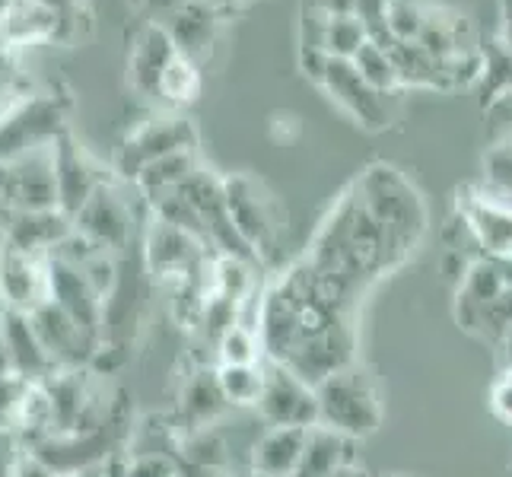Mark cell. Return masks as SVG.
Masks as SVG:
<instances>
[{"instance_id": "obj_37", "label": "cell", "mask_w": 512, "mask_h": 477, "mask_svg": "<svg viewBox=\"0 0 512 477\" xmlns=\"http://www.w3.org/2000/svg\"><path fill=\"white\" fill-rule=\"evenodd\" d=\"M500 353H503V369H506V373H512V328L503 334V341H500Z\"/></svg>"}, {"instance_id": "obj_16", "label": "cell", "mask_w": 512, "mask_h": 477, "mask_svg": "<svg viewBox=\"0 0 512 477\" xmlns=\"http://www.w3.org/2000/svg\"><path fill=\"white\" fill-rule=\"evenodd\" d=\"M58 26L61 10L45 4V0H10V7L0 16V51L55 39Z\"/></svg>"}, {"instance_id": "obj_20", "label": "cell", "mask_w": 512, "mask_h": 477, "mask_svg": "<svg viewBox=\"0 0 512 477\" xmlns=\"http://www.w3.org/2000/svg\"><path fill=\"white\" fill-rule=\"evenodd\" d=\"M229 408L223 392H220V382H217V369H201V373H194L182 395H179V420H185V433H194V430H207L210 423H214L223 411Z\"/></svg>"}, {"instance_id": "obj_18", "label": "cell", "mask_w": 512, "mask_h": 477, "mask_svg": "<svg viewBox=\"0 0 512 477\" xmlns=\"http://www.w3.org/2000/svg\"><path fill=\"white\" fill-rule=\"evenodd\" d=\"M306 433L299 427H268L252 449V471L268 477H293L306 449Z\"/></svg>"}, {"instance_id": "obj_4", "label": "cell", "mask_w": 512, "mask_h": 477, "mask_svg": "<svg viewBox=\"0 0 512 477\" xmlns=\"http://www.w3.org/2000/svg\"><path fill=\"white\" fill-rule=\"evenodd\" d=\"M198 147V131L185 115H160L137 125L125 140H121L115 156V172L121 179L134 182L156 159H166L172 153Z\"/></svg>"}, {"instance_id": "obj_30", "label": "cell", "mask_w": 512, "mask_h": 477, "mask_svg": "<svg viewBox=\"0 0 512 477\" xmlns=\"http://www.w3.org/2000/svg\"><path fill=\"white\" fill-rule=\"evenodd\" d=\"M121 477H182V462L160 452H140L121 465Z\"/></svg>"}, {"instance_id": "obj_38", "label": "cell", "mask_w": 512, "mask_h": 477, "mask_svg": "<svg viewBox=\"0 0 512 477\" xmlns=\"http://www.w3.org/2000/svg\"><path fill=\"white\" fill-rule=\"evenodd\" d=\"M493 147H503V150H506V153L512 156V131H509V134H506V137L500 140V144H493Z\"/></svg>"}, {"instance_id": "obj_40", "label": "cell", "mask_w": 512, "mask_h": 477, "mask_svg": "<svg viewBox=\"0 0 512 477\" xmlns=\"http://www.w3.org/2000/svg\"><path fill=\"white\" fill-rule=\"evenodd\" d=\"M10 7V0H0V16H4V10Z\"/></svg>"}, {"instance_id": "obj_27", "label": "cell", "mask_w": 512, "mask_h": 477, "mask_svg": "<svg viewBox=\"0 0 512 477\" xmlns=\"http://www.w3.org/2000/svg\"><path fill=\"white\" fill-rule=\"evenodd\" d=\"M201 93V67L185 55H175L160 83V99L169 105H188Z\"/></svg>"}, {"instance_id": "obj_10", "label": "cell", "mask_w": 512, "mask_h": 477, "mask_svg": "<svg viewBox=\"0 0 512 477\" xmlns=\"http://www.w3.org/2000/svg\"><path fill=\"white\" fill-rule=\"evenodd\" d=\"M322 90L341 105V109L357 121L366 131H379L388 125V109H385V96L379 90H373L353 61H341V58H328L325 77H322Z\"/></svg>"}, {"instance_id": "obj_35", "label": "cell", "mask_w": 512, "mask_h": 477, "mask_svg": "<svg viewBox=\"0 0 512 477\" xmlns=\"http://www.w3.org/2000/svg\"><path fill=\"white\" fill-rule=\"evenodd\" d=\"M182 477H229L226 468H204V465H185L182 462Z\"/></svg>"}, {"instance_id": "obj_6", "label": "cell", "mask_w": 512, "mask_h": 477, "mask_svg": "<svg viewBox=\"0 0 512 477\" xmlns=\"http://www.w3.org/2000/svg\"><path fill=\"white\" fill-rule=\"evenodd\" d=\"M64 128V99L55 93H32L0 125V159H13L32 147L51 144Z\"/></svg>"}, {"instance_id": "obj_13", "label": "cell", "mask_w": 512, "mask_h": 477, "mask_svg": "<svg viewBox=\"0 0 512 477\" xmlns=\"http://www.w3.org/2000/svg\"><path fill=\"white\" fill-rule=\"evenodd\" d=\"M175 55H179V48H175L166 26L150 23L140 29L128 55V80L134 86V93L144 99H160L163 74Z\"/></svg>"}, {"instance_id": "obj_23", "label": "cell", "mask_w": 512, "mask_h": 477, "mask_svg": "<svg viewBox=\"0 0 512 477\" xmlns=\"http://www.w3.org/2000/svg\"><path fill=\"white\" fill-rule=\"evenodd\" d=\"M369 42V29L357 13H331L325 23L322 48L331 58L353 61L360 55V48Z\"/></svg>"}, {"instance_id": "obj_11", "label": "cell", "mask_w": 512, "mask_h": 477, "mask_svg": "<svg viewBox=\"0 0 512 477\" xmlns=\"http://www.w3.org/2000/svg\"><path fill=\"white\" fill-rule=\"evenodd\" d=\"M0 299L10 312H35L51 299L48 258L16 252L4 242L0 249Z\"/></svg>"}, {"instance_id": "obj_14", "label": "cell", "mask_w": 512, "mask_h": 477, "mask_svg": "<svg viewBox=\"0 0 512 477\" xmlns=\"http://www.w3.org/2000/svg\"><path fill=\"white\" fill-rule=\"evenodd\" d=\"M0 338H4V350L10 369L16 376H23L26 382H45L48 376H55L58 369L45 353L39 334L32 328V318L26 312H4L0 315Z\"/></svg>"}, {"instance_id": "obj_7", "label": "cell", "mask_w": 512, "mask_h": 477, "mask_svg": "<svg viewBox=\"0 0 512 477\" xmlns=\"http://www.w3.org/2000/svg\"><path fill=\"white\" fill-rule=\"evenodd\" d=\"M74 229L112 255L128 249V242L134 236V214H131V204L125 201V194L118 191L115 179L93 191V198L86 201L80 207V214L74 217Z\"/></svg>"}, {"instance_id": "obj_3", "label": "cell", "mask_w": 512, "mask_h": 477, "mask_svg": "<svg viewBox=\"0 0 512 477\" xmlns=\"http://www.w3.org/2000/svg\"><path fill=\"white\" fill-rule=\"evenodd\" d=\"M223 188H226V204L236 233L261 264L264 258H271L277 252L280 239H284L287 229L284 207H280L277 194L261 179H255V175L245 172L229 175V179H223Z\"/></svg>"}, {"instance_id": "obj_31", "label": "cell", "mask_w": 512, "mask_h": 477, "mask_svg": "<svg viewBox=\"0 0 512 477\" xmlns=\"http://www.w3.org/2000/svg\"><path fill=\"white\" fill-rule=\"evenodd\" d=\"M32 96V86H26L20 77L0 64V125L20 109V105Z\"/></svg>"}, {"instance_id": "obj_8", "label": "cell", "mask_w": 512, "mask_h": 477, "mask_svg": "<svg viewBox=\"0 0 512 477\" xmlns=\"http://www.w3.org/2000/svg\"><path fill=\"white\" fill-rule=\"evenodd\" d=\"M29 318L55 369H80L83 363H90L96 357V350L102 347L99 344L102 338H96V334H90L80 322H74V318L58 303H51V299L35 312H29Z\"/></svg>"}, {"instance_id": "obj_39", "label": "cell", "mask_w": 512, "mask_h": 477, "mask_svg": "<svg viewBox=\"0 0 512 477\" xmlns=\"http://www.w3.org/2000/svg\"><path fill=\"white\" fill-rule=\"evenodd\" d=\"M341 477H366V474H360V471H357V468H347V471H344V474H341Z\"/></svg>"}, {"instance_id": "obj_2", "label": "cell", "mask_w": 512, "mask_h": 477, "mask_svg": "<svg viewBox=\"0 0 512 477\" xmlns=\"http://www.w3.org/2000/svg\"><path fill=\"white\" fill-rule=\"evenodd\" d=\"M363 204L373 210V217L404 245L414 252L423 229H427V207L420 201V191L404 179L395 166H369L357 182H353Z\"/></svg>"}, {"instance_id": "obj_5", "label": "cell", "mask_w": 512, "mask_h": 477, "mask_svg": "<svg viewBox=\"0 0 512 477\" xmlns=\"http://www.w3.org/2000/svg\"><path fill=\"white\" fill-rule=\"evenodd\" d=\"M258 414L268 427H299V430L319 427L315 385L306 382L303 376H296L284 363H268Z\"/></svg>"}, {"instance_id": "obj_26", "label": "cell", "mask_w": 512, "mask_h": 477, "mask_svg": "<svg viewBox=\"0 0 512 477\" xmlns=\"http://www.w3.org/2000/svg\"><path fill=\"white\" fill-rule=\"evenodd\" d=\"M217 360L220 363H264V347L258 338V328L249 322H236L223 331L217 341ZM217 363V366H220Z\"/></svg>"}, {"instance_id": "obj_25", "label": "cell", "mask_w": 512, "mask_h": 477, "mask_svg": "<svg viewBox=\"0 0 512 477\" xmlns=\"http://www.w3.org/2000/svg\"><path fill=\"white\" fill-rule=\"evenodd\" d=\"M353 64H357L360 77L373 86V90H379L382 96L401 90V77H398V67H395V58H392V48H382V45H376L373 39H369L360 48V55L353 58Z\"/></svg>"}, {"instance_id": "obj_24", "label": "cell", "mask_w": 512, "mask_h": 477, "mask_svg": "<svg viewBox=\"0 0 512 477\" xmlns=\"http://www.w3.org/2000/svg\"><path fill=\"white\" fill-rule=\"evenodd\" d=\"M484 55V67H481V93H484V105L497 102L503 96H512V51L497 39L481 48Z\"/></svg>"}, {"instance_id": "obj_22", "label": "cell", "mask_w": 512, "mask_h": 477, "mask_svg": "<svg viewBox=\"0 0 512 477\" xmlns=\"http://www.w3.org/2000/svg\"><path fill=\"white\" fill-rule=\"evenodd\" d=\"M268 363H220L217 382L229 408H258Z\"/></svg>"}, {"instance_id": "obj_12", "label": "cell", "mask_w": 512, "mask_h": 477, "mask_svg": "<svg viewBox=\"0 0 512 477\" xmlns=\"http://www.w3.org/2000/svg\"><path fill=\"white\" fill-rule=\"evenodd\" d=\"M0 233L10 249L48 258L74 233V220L64 210H0Z\"/></svg>"}, {"instance_id": "obj_36", "label": "cell", "mask_w": 512, "mask_h": 477, "mask_svg": "<svg viewBox=\"0 0 512 477\" xmlns=\"http://www.w3.org/2000/svg\"><path fill=\"white\" fill-rule=\"evenodd\" d=\"M306 4H315L328 13H353V0H306Z\"/></svg>"}, {"instance_id": "obj_9", "label": "cell", "mask_w": 512, "mask_h": 477, "mask_svg": "<svg viewBox=\"0 0 512 477\" xmlns=\"http://www.w3.org/2000/svg\"><path fill=\"white\" fill-rule=\"evenodd\" d=\"M55 175H58V207L70 220L80 214V207L93 198V191L99 185L112 182V175L86 153L83 144H77L70 131H61L55 140Z\"/></svg>"}, {"instance_id": "obj_15", "label": "cell", "mask_w": 512, "mask_h": 477, "mask_svg": "<svg viewBox=\"0 0 512 477\" xmlns=\"http://www.w3.org/2000/svg\"><path fill=\"white\" fill-rule=\"evenodd\" d=\"M506 280L500 274V264L493 258H474L462 280H458V299H455V318L465 331H478V322L484 318V312L497 303V299L506 293Z\"/></svg>"}, {"instance_id": "obj_33", "label": "cell", "mask_w": 512, "mask_h": 477, "mask_svg": "<svg viewBox=\"0 0 512 477\" xmlns=\"http://www.w3.org/2000/svg\"><path fill=\"white\" fill-rule=\"evenodd\" d=\"M7 477H61V474L51 468L45 458H39V455L32 452V455L16 458V465H13V471Z\"/></svg>"}, {"instance_id": "obj_41", "label": "cell", "mask_w": 512, "mask_h": 477, "mask_svg": "<svg viewBox=\"0 0 512 477\" xmlns=\"http://www.w3.org/2000/svg\"><path fill=\"white\" fill-rule=\"evenodd\" d=\"M245 477H268V474H258V471H249V474H245Z\"/></svg>"}, {"instance_id": "obj_34", "label": "cell", "mask_w": 512, "mask_h": 477, "mask_svg": "<svg viewBox=\"0 0 512 477\" xmlns=\"http://www.w3.org/2000/svg\"><path fill=\"white\" fill-rule=\"evenodd\" d=\"M500 42L512 51V0H500Z\"/></svg>"}, {"instance_id": "obj_29", "label": "cell", "mask_w": 512, "mask_h": 477, "mask_svg": "<svg viewBox=\"0 0 512 477\" xmlns=\"http://www.w3.org/2000/svg\"><path fill=\"white\" fill-rule=\"evenodd\" d=\"M182 462L185 465H204V468H226V446H223V439L210 427L185 433Z\"/></svg>"}, {"instance_id": "obj_1", "label": "cell", "mask_w": 512, "mask_h": 477, "mask_svg": "<svg viewBox=\"0 0 512 477\" xmlns=\"http://www.w3.org/2000/svg\"><path fill=\"white\" fill-rule=\"evenodd\" d=\"M315 398H319V423L322 427L338 430L350 439H366L379 430L382 423V401L376 392L373 376L363 366L347 363L334 369L315 385Z\"/></svg>"}, {"instance_id": "obj_17", "label": "cell", "mask_w": 512, "mask_h": 477, "mask_svg": "<svg viewBox=\"0 0 512 477\" xmlns=\"http://www.w3.org/2000/svg\"><path fill=\"white\" fill-rule=\"evenodd\" d=\"M353 446H357V439L319 423L306 433V449L293 477H341L347 468H357L353 465Z\"/></svg>"}, {"instance_id": "obj_21", "label": "cell", "mask_w": 512, "mask_h": 477, "mask_svg": "<svg viewBox=\"0 0 512 477\" xmlns=\"http://www.w3.org/2000/svg\"><path fill=\"white\" fill-rule=\"evenodd\" d=\"M198 169H201L198 150H182V153H172L166 159H156V163H150L131 185L144 194V198L160 201V198H166V194L179 191Z\"/></svg>"}, {"instance_id": "obj_19", "label": "cell", "mask_w": 512, "mask_h": 477, "mask_svg": "<svg viewBox=\"0 0 512 477\" xmlns=\"http://www.w3.org/2000/svg\"><path fill=\"white\" fill-rule=\"evenodd\" d=\"M169 35L179 55L191 58L194 64L201 61V55H207L210 45H214V35H217V10H210L198 0H188L179 10L172 13V20L166 23Z\"/></svg>"}, {"instance_id": "obj_28", "label": "cell", "mask_w": 512, "mask_h": 477, "mask_svg": "<svg viewBox=\"0 0 512 477\" xmlns=\"http://www.w3.org/2000/svg\"><path fill=\"white\" fill-rule=\"evenodd\" d=\"M423 23H427V4H420V0H388L385 29L392 35V42H417Z\"/></svg>"}, {"instance_id": "obj_32", "label": "cell", "mask_w": 512, "mask_h": 477, "mask_svg": "<svg viewBox=\"0 0 512 477\" xmlns=\"http://www.w3.org/2000/svg\"><path fill=\"white\" fill-rule=\"evenodd\" d=\"M490 411L503 423H512V373H500V379L490 385Z\"/></svg>"}]
</instances>
